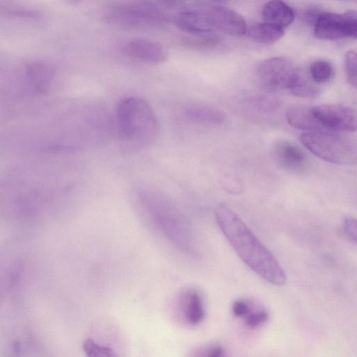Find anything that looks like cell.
Instances as JSON below:
<instances>
[{
  "mask_svg": "<svg viewBox=\"0 0 357 357\" xmlns=\"http://www.w3.org/2000/svg\"><path fill=\"white\" fill-rule=\"evenodd\" d=\"M25 73L29 84L38 93H45L50 88L55 74L53 67L42 61L29 63Z\"/></svg>",
  "mask_w": 357,
  "mask_h": 357,
  "instance_id": "obj_12",
  "label": "cell"
},
{
  "mask_svg": "<svg viewBox=\"0 0 357 357\" xmlns=\"http://www.w3.org/2000/svg\"><path fill=\"white\" fill-rule=\"evenodd\" d=\"M176 25L192 34L213 33L206 10H188L180 13L175 19Z\"/></svg>",
  "mask_w": 357,
  "mask_h": 357,
  "instance_id": "obj_13",
  "label": "cell"
},
{
  "mask_svg": "<svg viewBox=\"0 0 357 357\" xmlns=\"http://www.w3.org/2000/svg\"><path fill=\"white\" fill-rule=\"evenodd\" d=\"M342 227L344 233L357 243V219L351 217L345 218Z\"/></svg>",
  "mask_w": 357,
  "mask_h": 357,
  "instance_id": "obj_25",
  "label": "cell"
},
{
  "mask_svg": "<svg viewBox=\"0 0 357 357\" xmlns=\"http://www.w3.org/2000/svg\"><path fill=\"white\" fill-rule=\"evenodd\" d=\"M110 20L130 26L158 23L164 20L163 13L146 2H128L116 4L108 10Z\"/></svg>",
  "mask_w": 357,
  "mask_h": 357,
  "instance_id": "obj_6",
  "label": "cell"
},
{
  "mask_svg": "<svg viewBox=\"0 0 357 357\" xmlns=\"http://www.w3.org/2000/svg\"><path fill=\"white\" fill-rule=\"evenodd\" d=\"M214 215L231 246L250 268L274 285L286 283V273L274 255L232 209L220 204Z\"/></svg>",
  "mask_w": 357,
  "mask_h": 357,
  "instance_id": "obj_1",
  "label": "cell"
},
{
  "mask_svg": "<svg viewBox=\"0 0 357 357\" xmlns=\"http://www.w3.org/2000/svg\"><path fill=\"white\" fill-rule=\"evenodd\" d=\"M252 305L245 300H237L234 301L231 306V312L236 317L243 318L250 311Z\"/></svg>",
  "mask_w": 357,
  "mask_h": 357,
  "instance_id": "obj_26",
  "label": "cell"
},
{
  "mask_svg": "<svg viewBox=\"0 0 357 357\" xmlns=\"http://www.w3.org/2000/svg\"><path fill=\"white\" fill-rule=\"evenodd\" d=\"M121 50L127 56L151 64H161L169 59V52L160 43L146 38H133L126 41Z\"/></svg>",
  "mask_w": 357,
  "mask_h": 357,
  "instance_id": "obj_9",
  "label": "cell"
},
{
  "mask_svg": "<svg viewBox=\"0 0 357 357\" xmlns=\"http://www.w3.org/2000/svg\"><path fill=\"white\" fill-rule=\"evenodd\" d=\"M345 70L348 82L357 89V51L350 50L347 52Z\"/></svg>",
  "mask_w": 357,
  "mask_h": 357,
  "instance_id": "obj_23",
  "label": "cell"
},
{
  "mask_svg": "<svg viewBox=\"0 0 357 357\" xmlns=\"http://www.w3.org/2000/svg\"><path fill=\"white\" fill-rule=\"evenodd\" d=\"M261 16L264 22L283 29L289 26L295 17L291 8L282 0L268 1L262 9Z\"/></svg>",
  "mask_w": 357,
  "mask_h": 357,
  "instance_id": "obj_15",
  "label": "cell"
},
{
  "mask_svg": "<svg viewBox=\"0 0 357 357\" xmlns=\"http://www.w3.org/2000/svg\"><path fill=\"white\" fill-rule=\"evenodd\" d=\"M119 135L135 146H144L155 136L158 123L150 105L143 98L129 96L118 103L116 110Z\"/></svg>",
  "mask_w": 357,
  "mask_h": 357,
  "instance_id": "obj_2",
  "label": "cell"
},
{
  "mask_svg": "<svg viewBox=\"0 0 357 357\" xmlns=\"http://www.w3.org/2000/svg\"><path fill=\"white\" fill-rule=\"evenodd\" d=\"M145 196L169 238L183 250H191L192 233L185 218L174 206L158 195L146 192Z\"/></svg>",
  "mask_w": 357,
  "mask_h": 357,
  "instance_id": "obj_5",
  "label": "cell"
},
{
  "mask_svg": "<svg viewBox=\"0 0 357 357\" xmlns=\"http://www.w3.org/2000/svg\"><path fill=\"white\" fill-rule=\"evenodd\" d=\"M300 141L311 153L337 165L357 164V144L352 139L333 131L302 134Z\"/></svg>",
  "mask_w": 357,
  "mask_h": 357,
  "instance_id": "obj_3",
  "label": "cell"
},
{
  "mask_svg": "<svg viewBox=\"0 0 357 357\" xmlns=\"http://www.w3.org/2000/svg\"><path fill=\"white\" fill-rule=\"evenodd\" d=\"M276 163L286 172L300 174L307 169V158L305 153L296 144L282 140L273 147Z\"/></svg>",
  "mask_w": 357,
  "mask_h": 357,
  "instance_id": "obj_11",
  "label": "cell"
},
{
  "mask_svg": "<svg viewBox=\"0 0 357 357\" xmlns=\"http://www.w3.org/2000/svg\"><path fill=\"white\" fill-rule=\"evenodd\" d=\"M224 349L220 344H213L198 351L196 356L206 357H220L224 356Z\"/></svg>",
  "mask_w": 357,
  "mask_h": 357,
  "instance_id": "obj_27",
  "label": "cell"
},
{
  "mask_svg": "<svg viewBox=\"0 0 357 357\" xmlns=\"http://www.w3.org/2000/svg\"><path fill=\"white\" fill-rule=\"evenodd\" d=\"M83 349L87 356L91 357L115 356L114 351L111 348L100 345L92 340H86L83 344Z\"/></svg>",
  "mask_w": 357,
  "mask_h": 357,
  "instance_id": "obj_24",
  "label": "cell"
},
{
  "mask_svg": "<svg viewBox=\"0 0 357 357\" xmlns=\"http://www.w3.org/2000/svg\"><path fill=\"white\" fill-rule=\"evenodd\" d=\"M180 307L185 321L192 326L201 323L204 318V307L202 298L195 289H188L181 295Z\"/></svg>",
  "mask_w": 357,
  "mask_h": 357,
  "instance_id": "obj_14",
  "label": "cell"
},
{
  "mask_svg": "<svg viewBox=\"0 0 357 357\" xmlns=\"http://www.w3.org/2000/svg\"><path fill=\"white\" fill-rule=\"evenodd\" d=\"M269 318L268 312L263 308H250L243 317L245 324L251 328H257L265 324Z\"/></svg>",
  "mask_w": 357,
  "mask_h": 357,
  "instance_id": "obj_22",
  "label": "cell"
},
{
  "mask_svg": "<svg viewBox=\"0 0 357 357\" xmlns=\"http://www.w3.org/2000/svg\"><path fill=\"white\" fill-rule=\"evenodd\" d=\"M193 37L188 38L186 44L195 49L211 48L218 43L219 38L212 33L193 34Z\"/></svg>",
  "mask_w": 357,
  "mask_h": 357,
  "instance_id": "obj_20",
  "label": "cell"
},
{
  "mask_svg": "<svg viewBox=\"0 0 357 357\" xmlns=\"http://www.w3.org/2000/svg\"><path fill=\"white\" fill-rule=\"evenodd\" d=\"M215 1H220V0H215Z\"/></svg>",
  "mask_w": 357,
  "mask_h": 357,
  "instance_id": "obj_30",
  "label": "cell"
},
{
  "mask_svg": "<svg viewBox=\"0 0 357 357\" xmlns=\"http://www.w3.org/2000/svg\"><path fill=\"white\" fill-rule=\"evenodd\" d=\"M249 104L258 112L264 113L272 112L278 107V102L271 97L266 96L250 97Z\"/></svg>",
  "mask_w": 357,
  "mask_h": 357,
  "instance_id": "obj_21",
  "label": "cell"
},
{
  "mask_svg": "<svg viewBox=\"0 0 357 357\" xmlns=\"http://www.w3.org/2000/svg\"><path fill=\"white\" fill-rule=\"evenodd\" d=\"M251 39L259 43L272 45L278 41L284 34V29L277 25L262 22L251 26L247 31Z\"/></svg>",
  "mask_w": 357,
  "mask_h": 357,
  "instance_id": "obj_18",
  "label": "cell"
},
{
  "mask_svg": "<svg viewBox=\"0 0 357 357\" xmlns=\"http://www.w3.org/2000/svg\"><path fill=\"white\" fill-rule=\"evenodd\" d=\"M288 123L294 128L310 132L324 131L314 117L311 107L305 105H293L286 112Z\"/></svg>",
  "mask_w": 357,
  "mask_h": 357,
  "instance_id": "obj_16",
  "label": "cell"
},
{
  "mask_svg": "<svg viewBox=\"0 0 357 357\" xmlns=\"http://www.w3.org/2000/svg\"><path fill=\"white\" fill-rule=\"evenodd\" d=\"M185 114L188 119L200 123L220 124L225 119V114L221 110L202 104L190 105L186 107Z\"/></svg>",
  "mask_w": 357,
  "mask_h": 357,
  "instance_id": "obj_17",
  "label": "cell"
},
{
  "mask_svg": "<svg viewBox=\"0 0 357 357\" xmlns=\"http://www.w3.org/2000/svg\"><path fill=\"white\" fill-rule=\"evenodd\" d=\"M356 15L354 12L321 13L314 23V34L321 40L350 38Z\"/></svg>",
  "mask_w": 357,
  "mask_h": 357,
  "instance_id": "obj_8",
  "label": "cell"
},
{
  "mask_svg": "<svg viewBox=\"0 0 357 357\" xmlns=\"http://www.w3.org/2000/svg\"><path fill=\"white\" fill-rule=\"evenodd\" d=\"M160 1L165 3L171 5V4H173L174 3H175L177 0H160Z\"/></svg>",
  "mask_w": 357,
  "mask_h": 357,
  "instance_id": "obj_29",
  "label": "cell"
},
{
  "mask_svg": "<svg viewBox=\"0 0 357 357\" xmlns=\"http://www.w3.org/2000/svg\"><path fill=\"white\" fill-rule=\"evenodd\" d=\"M311 79L316 84L328 82L334 75L333 65L328 61L319 59L313 61L309 68Z\"/></svg>",
  "mask_w": 357,
  "mask_h": 357,
  "instance_id": "obj_19",
  "label": "cell"
},
{
  "mask_svg": "<svg viewBox=\"0 0 357 357\" xmlns=\"http://www.w3.org/2000/svg\"><path fill=\"white\" fill-rule=\"evenodd\" d=\"M311 110L324 131L357 130V112L349 107L337 104H324L311 107Z\"/></svg>",
  "mask_w": 357,
  "mask_h": 357,
  "instance_id": "obj_7",
  "label": "cell"
},
{
  "mask_svg": "<svg viewBox=\"0 0 357 357\" xmlns=\"http://www.w3.org/2000/svg\"><path fill=\"white\" fill-rule=\"evenodd\" d=\"M211 26L214 31L241 36L248 31L244 18L236 11L225 7H214L206 10Z\"/></svg>",
  "mask_w": 357,
  "mask_h": 357,
  "instance_id": "obj_10",
  "label": "cell"
},
{
  "mask_svg": "<svg viewBox=\"0 0 357 357\" xmlns=\"http://www.w3.org/2000/svg\"><path fill=\"white\" fill-rule=\"evenodd\" d=\"M321 13L318 12V10H315L313 9L308 10L305 13L303 17H304L305 20L307 22L315 23V22L317 21V18L321 15Z\"/></svg>",
  "mask_w": 357,
  "mask_h": 357,
  "instance_id": "obj_28",
  "label": "cell"
},
{
  "mask_svg": "<svg viewBox=\"0 0 357 357\" xmlns=\"http://www.w3.org/2000/svg\"><path fill=\"white\" fill-rule=\"evenodd\" d=\"M257 75L264 90L270 93L287 91L293 94L305 74L289 60L272 57L259 63Z\"/></svg>",
  "mask_w": 357,
  "mask_h": 357,
  "instance_id": "obj_4",
  "label": "cell"
}]
</instances>
